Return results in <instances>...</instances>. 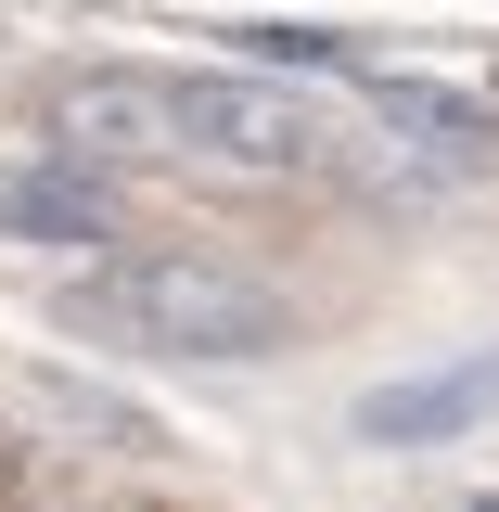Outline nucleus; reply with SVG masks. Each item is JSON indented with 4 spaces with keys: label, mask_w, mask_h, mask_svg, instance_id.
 Masks as SVG:
<instances>
[{
    "label": "nucleus",
    "mask_w": 499,
    "mask_h": 512,
    "mask_svg": "<svg viewBox=\"0 0 499 512\" xmlns=\"http://www.w3.org/2000/svg\"><path fill=\"white\" fill-rule=\"evenodd\" d=\"M64 320L103 333V346H141V359H256V346H282V295L231 256H103L64 295Z\"/></svg>",
    "instance_id": "obj_1"
},
{
    "label": "nucleus",
    "mask_w": 499,
    "mask_h": 512,
    "mask_svg": "<svg viewBox=\"0 0 499 512\" xmlns=\"http://www.w3.org/2000/svg\"><path fill=\"white\" fill-rule=\"evenodd\" d=\"M154 90H167V128H180V167L295 180L320 154V103L295 77H218V64H192V77H154Z\"/></svg>",
    "instance_id": "obj_2"
},
{
    "label": "nucleus",
    "mask_w": 499,
    "mask_h": 512,
    "mask_svg": "<svg viewBox=\"0 0 499 512\" xmlns=\"http://www.w3.org/2000/svg\"><path fill=\"white\" fill-rule=\"evenodd\" d=\"M116 167H90V154H0V244H64V256H90V244H116Z\"/></svg>",
    "instance_id": "obj_3"
},
{
    "label": "nucleus",
    "mask_w": 499,
    "mask_h": 512,
    "mask_svg": "<svg viewBox=\"0 0 499 512\" xmlns=\"http://www.w3.org/2000/svg\"><path fill=\"white\" fill-rule=\"evenodd\" d=\"M52 141L90 154V167H116V180L180 167V128H167V90L154 77H64L52 90Z\"/></svg>",
    "instance_id": "obj_4"
},
{
    "label": "nucleus",
    "mask_w": 499,
    "mask_h": 512,
    "mask_svg": "<svg viewBox=\"0 0 499 512\" xmlns=\"http://www.w3.org/2000/svg\"><path fill=\"white\" fill-rule=\"evenodd\" d=\"M499 410V359H461V372H410L359 397V448H448Z\"/></svg>",
    "instance_id": "obj_5"
},
{
    "label": "nucleus",
    "mask_w": 499,
    "mask_h": 512,
    "mask_svg": "<svg viewBox=\"0 0 499 512\" xmlns=\"http://www.w3.org/2000/svg\"><path fill=\"white\" fill-rule=\"evenodd\" d=\"M372 116L397 128L410 154H436L448 180H487V167H499V116H474L461 90H423V77H384V90H372Z\"/></svg>",
    "instance_id": "obj_6"
},
{
    "label": "nucleus",
    "mask_w": 499,
    "mask_h": 512,
    "mask_svg": "<svg viewBox=\"0 0 499 512\" xmlns=\"http://www.w3.org/2000/svg\"><path fill=\"white\" fill-rule=\"evenodd\" d=\"M13 384H26V397H39L52 423H77V436H103V448H167L154 423H141V410H128V397H103V384H77V372H13Z\"/></svg>",
    "instance_id": "obj_7"
},
{
    "label": "nucleus",
    "mask_w": 499,
    "mask_h": 512,
    "mask_svg": "<svg viewBox=\"0 0 499 512\" xmlns=\"http://www.w3.org/2000/svg\"><path fill=\"white\" fill-rule=\"evenodd\" d=\"M256 52L269 64H346V39H320V26H256Z\"/></svg>",
    "instance_id": "obj_8"
}]
</instances>
